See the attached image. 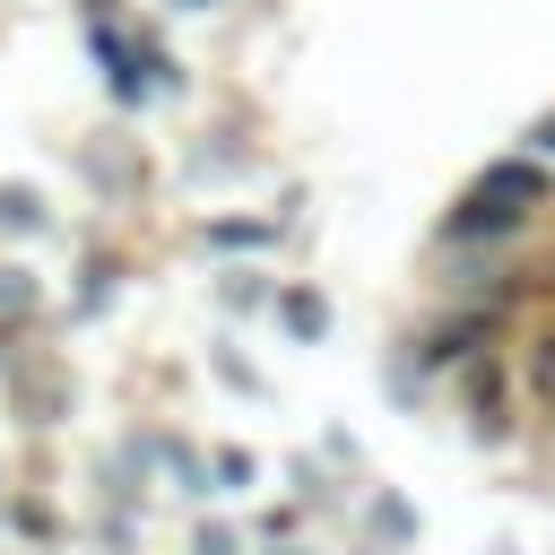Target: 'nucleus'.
<instances>
[{
	"instance_id": "nucleus-6",
	"label": "nucleus",
	"mask_w": 555,
	"mask_h": 555,
	"mask_svg": "<svg viewBox=\"0 0 555 555\" xmlns=\"http://www.w3.org/2000/svg\"><path fill=\"white\" fill-rule=\"evenodd\" d=\"M217 486H251V451H225L217 460Z\"/></svg>"
},
{
	"instance_id": "nucleus-4",
	"label": "nucleus",
	"mask_w": 555,
	"mask_h": 555,
	"mask_svg": "<svg viewBox=\"0 0 555 555\" xmlns=\"http://www.w3.org/2000/svg\"><path fill=\"white\" fill-rule=\"evenodd\" d=\"M286 330H295V338H321V330H330V304H321V295H286Z\"/></svg>"
},
{
	"instance_id": "nucleus-2",
	"label": "nucleus",
	"mask_w": 555,
	"mask_h": 555,
	"mask_svg": "<svg viewBox=\"0 0 555 555\" xmlns=\"http://www.w3.org/2000/svg\"><path fill=\"white\" fill-rule=\"evenodd\" d=\"M460 382H468V416H477V434H503V373L494 364H460Z\"/></svg>"
},
{
	"instance_id": "nucleus-5",
	"label": "nucleus",
	"mask_w": 555,
	"mask_h": 555,
	"mask_svg": "<svg viewBox=\"0 0 555 555\" xmlns=\"http://www.w3.org/2000/svg\"><path fill=\"white\" fill-rule=\"evenodd\" d=\"M217 295H225V304H234V312H251V304H260V295H269V286H260V278H225V286H217Z\"/></svg>"
},
{
	"instance_id": "nucleus-8",
	"label": "nucleus",
	"mask_w": 555,
	"mask_h": 555,
	"mask_svg": "<svg viewBox=\"0 0 555 555\" xmlns=\"http://www.w3.org/2000/svg\"><path fill=\"white\" fill-rule=\"evenodd\" d=\"M529 147H538V156H555V113L538 121V139H529Z\"/></svg>"
},
{
	"instance_id": "nucleus-1",
	"label": "nucleus",
	"mask_w": 555,
	"mask_h": 555,
	"mask_svg": "<svg viewBox=\"0 0 555 555\" xmlns=\"http://www.w3.org/2000/svg\"><path fill=\"white\" fill-rule=\"evenodd\" d=\"M546 208V156L529 147V156H494L468 191H460V208L442 217V243H503V234H520L529 217Z\"/></svg>"
},
{
	"instance_id": "nucleus-9",
	"label": "nucleus",
	"mask_w": 555,
	"mask_h": 555,
	"mask_svg": "<svg viewBox=\"0 0 555 555\" xmlns=\"http://www.w3.org/2000/svg\"><path fill=\"white\" fill-rule=\"evenodd\" d=\"M182 9H217V0H182Z\"/></svg>"
},
{
	"instance_id": "nucleus-7",
	"label": "nucleus",
	"mask_w": 555,
	"mask_h": 555,
	"mask_svg": "<svg viewBox=\"0 0 555 555\" xmlns=\"http://www.w3.org/2000/svg\"><path fill=\"white\" fill-rule=\"evenodd\" d=\"M199 555H234V538L225 529H199Z\"/></svg>"
},
{
	"instance_id": "nucleus-3",
	"label": "nucleus",
	"mask_w": 555,
	"mask_h": 555,
	"mask_svg": "<svg viewBox=\"0 0 555 555\" xmlns=\"http://www.w3.org/2000/svg\"><path fill=\"white\" fill-rule=\"evenodd\" d=\"M520 390H529V408H546V416H555V330L520 347Z\"/></svg>"
}]
</instances>
